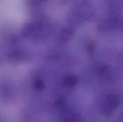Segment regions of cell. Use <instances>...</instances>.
<instances>
[{"instance_id":"cell-1","label":"cell","mask_w":123,"mask_h":122,"mask_svg":"<svg viewBox=\"0 0 123 122\" xmlns=\"http://www.w3.org/2000/svg\"><path fill=\"white\" fill-rule=\"evenodd\" d=\"M120 104V97L116 94H110L107 96L102 102L100 112L105 116H110L119 107Z\"/></svg>"},{"instance_id":"cell-2","label":"cell","mask_w":123,"mask_h":122,"mask_svg":"<svg viewBox=\"0 0 123 122\" xmlns=\"http://www.w3.org/2000/svg\"><path fill=\"white\" fill-rule=\"evenodd\" d=\"M94 9L92 4L89 1H83L77 7V13L84 19H90L94 15Z\"/></svg>"},{"instance_id":"cell-3","label":"cell","mask_w":123,"mask_h":122,"mask_svg":"<svg viewBox=\"0 0 123 122\" xmlns=\"http://www.w3.org/2000/svg\"><path fill=\"white\" fill-rule=\"evenodd\" d=\"M24 35L31 39H36L41 35V28L38 24H27L24 29Z\"/></svg>"},{"instance_id":"cell-4","label":"cell","mask_w":123,"mask_h":122,"mask_svg":"<svg viewBox=\"0 0 123 122\" xmlns=\"http://www.w3.org/2000/svg\"><path fill=\"white\" fill-rule=\"evenodd\" d=\"M74 35V30L71 28L66 27L62 29L59 34L60 39L64 41H69Z\"/></svg>"},{"instance_id":"cell-5","label":"cell","mask_w":123,"mask_h":122,"mask_svg":"<svg viewBox=\"0 0 123 122\" xmlns=\"http://www.w3.org/2000/svg\"><path fill=\"white\" fill-rule=\"evenodd\" d=\"M78 83V79L74 75H68L63 79V84L66 87L73 88Z\"/></svg>"},{"instance_id":"cell-6","label":"cell","mask_w":123,"mask_h":122,"mask_svg":"<svg viewBox=\"0 0 123 122\" xmlns=\"http://www.w3.org/2000/svg\"><path fill=\"white\" fill-rule=\"evenodd\" d=\"M96 72L100 76H105L109 74L110 67L105 64H99L96 66Z\"/></svg>"},{"instance_id":"cell-7","label":"cell","mask_w":123,"mask_h":122,"mask_svg":"<svg viewBox=\"0 0 123 122\" xmlns=\"http://www.w3.org/2000/svg\"><path fill=\"white\" fill-rule=\"evenodd\" d=\"M26 54L22 51H16L10 57V59L15 62H22L24 59H26Z\"/></svg>"},{"instance_id":"cell-8","label":"cell","mask_w":123,"mask_h":122,"mask_svg":"<svg viewBox=\"0 0 123 122\" xmlns=\"http://www.w3.org/2000/svg\"><path fill=\"white\" fill-rule=\"evenodd\" d=\"M32 87L35 91H41L44 88V82L39 78L34 79L32 81Z\"/></svg>"},{"instance_id":"cell-9","label":"cell","mask_w":123,"mask_h":122,"mask_svg":"<svg viewBox=\"0 0 123 122\" xmlns=\"http://www.w3.org/2000/svg\"><path fill=\"white\" fill-rule=\"evenodd\" d=\"M94 50H95V44L94 42L91 41L86 46V51L88 54H92L94 52Z\"/></svg>"},{"instance_id":"cell-10","label":"cell","mask_w":123,"mask_h":122,"mask_svg":"<svg viewBox=\"0 0 123 122\" xmlns=\"http://www.w3.org/2000/svg\"><path fill=\"white\" fill-rule=\"evenodd\" d=\"M27 2L31 6H37L41 4L45 0H26Z\"/></svg>"}]
</instances>
